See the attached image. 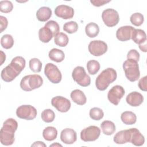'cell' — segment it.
<instances>
[{"instance_id":"obj_41","label":"cell","mask_w":147,"mask_h":147,"mask_svg":"<svg viewBox=\"0 0 147 147\" xmlns=\"http://www.w3.org/2000/svg\"><path fill=\"white\" fill-rule=\"evenodd\" d=\"M0 21H1V33H2L3 30H5L8 25V21L7 18L2 16H0Z\"/></svg>"},{"instance_id":"obj_17","label":"cell","mask_w":147,"mask_h":147,"mask_svg":"<svg viewBox=\"0 0 147 147\" xmlns=\"http://www.w3.org/2000/svg\"><path fill=\"white\" fill-rule=\"evenodd\" d=\"M126 101L129 105L137 107L142 103L144 101V96L141 93L137 91H133L127 95Z\"/></svg>"},{"instance_id":"obj_32","label":"cell","mask_w":147,"mask_h":147,"mask_svg":"<svg viewBox=\"0 0 147 147\" xmlns=\"http://www.w3.org/2000/svg\"><path fill=\"white\" fill-rule=\"evenodd\" d=\"M41 119L43 121L47 123H50L54 121L55 118V114L53 110L48 109L43 110L41 114Z\"/></svg>"},{"instance_id":"obj_34","label":"cell","mask_w":147,"mask_h":147,"mask_svg":"<svg viewBox=\"0 0 147 147\" xmlns=\"http://www.w3.org/2000/svg\"><path fill=\"white\" fill-rule=\"evenodd\" d=\"M29 68L34 72H40L42 68V63L37 58H33L29 60Z\"/></svg>"},{"instance_id":"obj_25","label":"cell","mask_w":147,"mask_h":147,"mask_svg":"<svg viewBox=\"0 0 147 147\" xmlns=\"http://www.w3.org/2000/svg\"><path fill=\"white\" fill-rule=\"evenodd\" d=\"M53 37V35L51 31L45 26L39 29L38 37L41 42L47 43L51 40Z\"/></svg>"},{"instance_id":"obj_2","label":"cell","mask_w":147,"mask_h":147,"mask_svg":"<svg viewBox=\"0 0 147 147\" xmlns=\"http://www.w3.org/2000/svg\"><path fill=\"white\" fill-rule=\"evenodd\" d=\"M17 127L18 123L13 118H8L3 122L0 131V140L2 145L9 146L14 143V133Z\"/></svg>"},{"instance_id":"obj_13","label":"cell","mask_w":147,"mask_h":147,"mask_svg":"<svg viewBox=\"0 0 147 147\" xmlns=\"http://www.w3.org/2000/svg\"><path fill=\"white\" fill-rule=\"evenodd\" d=\"M52 105L61 113H66L71 108V102L66 98L61 96H57L52 98Z\"/></svg>"},{"instance_id":"obj_6","label":"cell","mask_w":147,"mask_h":147,"mask_svg":"<svg viewBox=\"0 0 147 147\" xmlns=\"http://www.w3.org/2000/svg\"><path fill=\"white\" fill-rule=\"evenodd\" d=\"M72 77L74 81L82 87H87L91 83L90 77L86 74L83 67H76L72 71Z\"/></svg>"},{"instance_id":"obj_21","label":"cell","mask_w":147,"mask_h":147,"mask_svg":"<svg viewBox=\"0 0 147 147\" xmlns=\"http://www.w3.org/2000/svg\"><path fill=\"white\" fill-rule=\"evenodd\" d=\"M131 38L135 43L141 44L146 41V35L144 30L134 28L132 32Z\"/></svg>"},{"instance_id":"obj_20","label":"cell","mask_w":147,"mask_h":147,"mask_svg":"<svg viewBox=\"0 0 147 147\" xmlns=\"http://www.w3.org/2000/svg\"><path fill=\"white\" fill-rule=\"evenodd\" d=\"M71 98L74 102L78 105H83L87 102V98L84 92L79 89L73 90L71 92Z\"/></svg>"},{"instance_id":"obj_40","label":"cell","mask_w":147,"mask_h":147,"mask_svg":"<svg viewBox=\"0 0 147 147\" xmlns=\"http://www.w3.org/2000/svg\"><path fill=\"white\" fill-rule=\"evenodd\" d=\"M146 82H147V76H145L141 78L138 82V87L140 90L144 91H146L147 90V85H146Z\"/></svg>"},{"instance_id":"obj_27","label":"cell","mask_w":147,"mask_h":147,"mask_svg":"<svg viewBox=\"0 0 147 147\" xmlns=\"http://www.w3.org/2000/svg\"><path fill=\"white\" fill-rule=\"evenodd\" d=\"M85 32L87 36L90 38L97 36L99 32V27L95 22H90L85 27Z\"/></svg>"},{"instance_id":"obj_31","label":"cell","mask_w":147,"mask_h":147,"mask_svg":"<svg viewBox=\"0 0 147 147\" xmlns=\"http://www.w3.org/2000/svg\"><path fill=\"white\" fill-rule=\"evenodd\" d=\"M99 63L95 60H91L87 63V68L90 75H95L100 69Z\"/></svg>"},{"instance_id":"obj_3","label":"cell","mask_w":147,"mask_h":147,"mask_svg":"<svg viewBox=\"0 0 147 147\" xmlns=\"http://www.w3.org/2000/svg\"><path fill=\"white\" fill-rule=\"evenodd\" d=\"M117 77L116 71L112 68H107L97 76L95 80L96 87L100 91H105L110 84L116 80Z\"/></svg>"},{"instance_id":"obj_22","label":"cell","mask_w":147,"mask_h":147,"mask_svg":"<svg viewBox=\"0 0 147 147\" xmlns=\"http://www.w3.org/2000/svg\"><path fill=\"white\" fill-rule=\"evenodd\" d=\"M51 16L52 10L48 7H41L36 12V17L37 20L41 22H45L48 20Z\"/></svg>"},{"instance_id":"obj_30","label":"cell","mask_w":147,"mask_h":147,"mask_svg":"<svg viewBox=\"0 0 147 147\" xmlns=\"http://www.w3.org/2000/svg\"><path fill=\"white\" fill-rule=\"evenodd\" d=\"M14 39L11 35L6 34L2 36L1 38V46L6 49H10L14 45Z\"/></svg>"},{"instance_id":"obj_24","label":"cell","mask_w":147,"mask_h":147,"mask_svg":"<svg viewBox=\"0 0 147 147\" xmlns=\"http://www.w3.org/2000/svg\"><path fill=\"white\" fill-rule=\"evenodd\" d=\"M49 59L55 62L60 63L63 61L65 57V55L62 50L59 49L57 48L52 49L48 53Z\"/></svg>"},{"instance_id":"obj_1","label":"cell","mask_w":147,"mask_h":147,"mask_svg":"<svg viewBox=\"0 0 147 147\" xmlns=\"http://www.w3.org/2000/svg\"><path fill=\"white\" fill-rule=\"evenodd\" d=\"M26 61L22 56L14 57L10 64L4 68L2 71L1 76L2 79L6 82L13 81L25 67Z\"/></svg>"},{"instance_id":"obj_5","label":"cell","mask_w":147,"mask_h":147,"mask_svg":"<svg viewBox=\"0 0 147 147\" xmlns=\"http://www.w3.org/2000/svg\"><path fill=\"white\" fill-rule=\"evenodd\" d=\"M123 69L126 78L130 82L137 81L140 76L138 62L127 59L123 63Z\"/></svg>"},{"instance_id":"obj_35","label":"cell","mask_w":147,"mask_h":147,"mask_svg":"<svg viewBox=\"0 0 147 147\" xmlns=\"http://www.w3.org/2000/svg\"><path fill=\"white\" fill-rule=\"evenodd\" d=\"M78 29V25L76 22L71 21L67 22H65L63 25V30L69 33L72 34L77 32Z\"/></svg>"},{"instance_id":"obj_36","label":"cell","mask_w":147,"mask_h":147,"mask_svg":"<svg viewBox=\"0 0 147 147\" xmlns=\"http://www.w3.org/2000/svg\"><path fill=\"white\" fill-rule=\"evenodd\" d=\"M131 23L136 26H141L144 21V16L140 13H135L131 14L130 18Z\"/></svg>"},{"instance_id":"obj_38","label":"cell","mask_w":147,"mask_h":147,"mask_svg":"<svg viewBox=\"0 0 147 147\" xmlns=\"http://www.w3.org/2000/svg\"><path fill=\"white\" fill-rule=\"evenodd\" d=\"M13 5L9 1H1L0 2V11L2 13H8L12 11Z\"/></svg>"},{"instance_id":"obj_9","label":"cell","mask_w":147,"mask_h":147,"mask_svg":"<svg viewBox=\"0 0 147 147\" xmlns=\"http://www.w3.org/2000/svg\"><path fill=\"white\" fill-rule=\"evenodd\" d=\"M37 112L36 108L31 105H22L16 110L17 116L23 119L32 120L37 115Z\"/></svg>"},{"instance_id":"obj_10","label":"cell","mask_w":147,"mask_h":147,"mask_svg":"<svg viewBox=\"0 0 147 147\" xmlns=\"http://www.w3.org/2000/svg\"><path fill=\"white\" fill-rule=\"evenodd\" d=\"M102 18L105 24L108 27L117 25L119 21L118 13L115 9H107L102 12Z\"/></svg>"},{"instance_id":"obj_37","label":"cell","mask_w":147,"mask_h":147,"mask_svg":"<svg viewBox=\"0 0 147 147\" xmlns=\"http://www.w3.org/2000/svg\"><path fill=\"white\" fill-rule=\"evenodd\" d=\"M45 26L48 28L51 31L53 35V37H55L60 32V26L58 23L55 21L51 20L48 21L45 24Z\"/></svg>"},{"instance_id":"obj_16","label":"cell","mask_w":147,"mask_h":147,"mask_svg":"<svg viewBox=\"0 0 147 147\" xmlns=\"http://www.w3.org/2000/svg\"><path fill=\"white\" fill-rule=\"evenodd\" d=\"M131 26L126 25L118 28L116 32V37L121 41H126L131 39V33L134 30Z\"/></svg>"},{"instance_id":"obj_15","label":"cell","mask_w":147,"mask_h":147,"mask_svg":"<svg viewBox=\"0 0 147 147\" xmlns=\"http://www.w3.org/2000/svg\"><path fill=\"white\" fill-rule=\"evenodd\" d=\"M60 140L65 144H72L77 140L76 133L72 129L65 128L61 132Z\"/></svg>"},{"instance_id":"obj_11","label":"cell","mask_w":147,"mask_h":147,"mask_svg":"<svg viewBox=\"0 0 147 147\" xmlns=\"http://www.w3.org/2000/svg\"><path fill=\"white\" fill-rule=\"evenodd\" d=\"M88 49L92 55L100 56L107 52L108 47L107 44L103 41L94 40L89 43Z\"/></svg>"},{"instance_id":"obj_29","label":"cell","mask_w":147,"mask_h":147,"mask_svg":"<svg viewBox=\"0 0 147 147\" xmlns=\"http://www.w3.org/2000/svg\"><path fill=\"white\" fill-rule=\"evenodd\" d=\"M54 41L57 45L64 47L68 44L69 38L66 34L63 32H59L54 37Z\"/></svg>"},{"instance_id":"obj_33","label":"cell","mask_w":147,"mask_h":147,"mask_svg":"<svg viewBox=\"0 0 147 147\" xmlns=\"http://www.w3.org/2000/svg\"><path fill=\"white\" fill-rule=\"evenodd\" d=\"M89 115L92 119L99 121L103 117L104 113L103 110L99 107H93L90 109Z\"/></svg>"},{"instance_id":"obj_42","label":"cell","mask_w":147,"mask_h":147,"mask_svg":"<svg viewBox=\"0 0 147 147\" xmlns=\"http://www.w3.org/2000/svg\"><path fill=\"white\" fill-rule=\"evenodd\" d=\"M111 1H105V0H91L90 2L94 6L96 7H99L104 5L106 3L110 2Z\"/></svg>"},{"instance_id":"obj_18","label":"cell","mask_w":147,"mask_h":147,"mask_svg":"<svg viewBox=\"0 0 147 147\" xmlns=\"http://www.w3.org/2000/svg\"><path fill=\"white\" fill-rule=\"evenodd\" d=\"M131 137L130 129L123 130L116 133L114 137V142L117 144H123L130 142Z\"/></svg>"},{"instance_id":"obj_44","label":"cell","mask_w":147,"mask_h":147,"mask_svg":"<svg viewBox=\"0 0 147 147\" xmlns=\"http://www.w3.org/2000/svg\"><path fill=\"white\" fill-rule=\"evenodd\" d=\"M5 59H6V55H5V53L1 51V65H2L3 62L5 61Z\"/></svg>"},{"instance_id":"obj_12","label":"cell","mask_w":147,"mask_h":147,"mask_svg":"<svg viewBox=\"0 0 147 147\" xmlns=\"http://www.w3.org/2000/svg\"><path fill=\"white\" fill-rule=\"evenodd\" d=\"M125 93L124 88L119 85L113 86L108 92L107 98L114 105H118Z\"/></svg>"},{"instance_id":"obj_4","label":"cell","mask_w":147,"mask_h":147,"mask_svg":"<svg viewBox=\"0 0 147 147\" xmlns=\"http://www.w3.org/2000/svg\"><path fill=\"white\" fill-rule=\"evenodd\" d=\"M43 84L42 77L37 74L25 76L21 80L20 87L25 91H30L40 87Z\"/></svg>"},{"instance_id":"obj_43","label":"cell","mask_w":147,"mask_h":147,"mask_svg":"<svg viewBox=\"0 0 147 147\" xmlns=\"http://www.w3.org/2000/svg\"><path fill=\"white\" fill-rule=\"evenodd\" d=\"M31 146H44V147H46L47 145L42 141H36L34 142L32 145Z\"/></svg>"},{"instance_id":"obj_46","label":"cell","mask_w":147,"mask_h":147,"mask_svg":"<svg viewBox=\"0 0 147 147\" xmlns=\"http://www.w3.org/2000/svg\"><path fill=\"white\" fill-rule=\"evenodd\" d=\"M49 146L50 147L51 146H61V147H62V145L59 143H56V144H52L50 145Z\"/></svg>"},{"instance_id":"obj_19","label":"cell","mask_w":147,"mask_h":147,"mask_svg":"<svg viewBox=\"0 0 147 147\" xmlns=\"http://www.w3.org/2000/svg\"><path fill=\"white\" fill-rule=\"evenodd\" d=\"M131 137L130 142L135 146H140L145 142V138L136 128H131Z\"/></svg>"},{"instance_id":"obj_23","label":"cell","mask_w":147,"mask_h":147,"mask_svg":"<svg viewBox=\"0 0 147 147\" xmlns=\"http://www.w3.org/2000/svg\"><path fill=\"white\" fill-rule=\"evenodd\" d=\"M121 119L126 125H133L136 122V115L132 111H126L123 112L121 115Z\"/></svg>"},{"instance_id":"obj_39","label":"cell","mask_w":147,"mask_h":147,"mask_svg":"<svg viewBox=\"0 0 147 147\" xmlns=\"http://www.w3.org/2000/svg\"><path fill=\"white\" fill-rule=\"evenodd\" d=\"M140 55L139 52L136 49L130 50L127 54V59L129 60H132L138 62L140 60Z\"/></svg>"},{"instance_id":"obj_14","label":"cell","mask_w":147,"mask_h":147,"mask_svg":"<svg viewBox=\"0 0 147 147\" xmlns=\"http://www.w3.org/2000/svg\"><path fill=\"white\" fill-rule=\"evenodd\" d=\"M55 14L58 17L64 20H68L74 17V10L71 6L65 5H60L55 8Z\"/></svg>"},{"instance_id":"obj_8","label":"cell","mask_w":147,"mask_h":147,"mask_svg":"<svg viewBox=\"0 0 147 147\" xmlns=\"http://www.w3.org/2000/svg\"><path fill=\"white\" fill-rule=\"evenodd\" d=\"M100 134V129L96 126H90L83 129L80 132V138L84 142H91L96 140Z\"/></svg>"},{"instance_id":"obj_26","label":"cell","mask_w":147,"mask_h":147,"mask_svg":"<svg viewBox=\"0 0 147 147\" xmlns=\"http://www.w3.org/2000/svg\"><path fill=\"white\" fill-rule=\"evenodd\" d=\"M57 136V130L53 126H48L43 130L42 136L47 141H53L56 138Z\"/></svg>"},{"instance_id":"obj_28","label":"cell","mask_w":147,"mask_h":147,"mask_svg":"<svg viewBox=\"0 0 147 147\" xmlns=\"http://www.w3.org/2000/svg\"><path fill=\"white\" fill-rule=\"evenodd\" d=\"M100 127L104 134L110 136L113 134L115 131V125L112 121H104L102 122Z\"/></svg>"},{"instance_id":"obj_45","label":"cell","mask_w":147,"mask_h":147,"mask_svg":"<svg viewBox=\"0 0 147 147\" xmlns=\"http://www.w3.org/2000/svg\"><path fill=\"white\" fill-rule=\"evenodd\" d=\"M139 48L142 51L146 52V42H145L144 45H143V44H139Z\"/></svg>"},{"instance_id":"obj_7","label":"cell","mask_w":147,"mask_h":147,"mask_svg":"<svg viewBox=\"0 0 147 147\" xmlns=\"http://www.w3.org/2000/svg\"><path fill=\"white\" fill-rule=\"evenodd\" d=\"M44 74L48 79L52 83L57 84L61 80L62 75L58 67L51 63H47L45 67Z\"/></svg>"}]
</instances>
